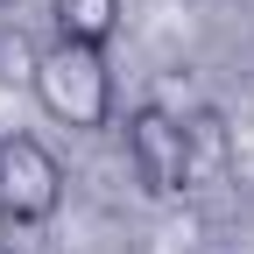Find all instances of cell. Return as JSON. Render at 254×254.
<instances>
[{
	"label": "cell",
	"mask_w": 254,
	"mask_h": 254,
	"mask_svg": "<svg viewBox=\"0 0 254 254\" xmlns=\"http://www.w3.org/2000/svg\"><path fill=\"white\" fill-rule=\"evenodd\" d=\"M28 85H36V106H43L57 127H71V134H99V127H113L120 92H113L106 50H85V43L50 36L36 57H28Z\"/></svg>",
	"instance_id": "1"
},
{
	"label": "cell",
	"mask_w": 254,
	"mask_h": 254,
	"mask_svg": "<svg viewBox=\"0 0 254 254\" xmlns=\"http://www.w3.org/2000/svg\"><path fill=\"white\" fill-rule=\"evenodd\" d=\"M127 170L148 198H190V148H184V113L141 99L127 113Z\"/></svg>",
	"instance_id": "2"
},
{
	"label": "cell",
	"mask_w": 254,
	"mask_h": 254,
	"mask_svg": "<svg viewBox=\"0 0 254 254\" xmlns=\"http://www.w3.org/2000/svg\"><path fill=\"white\" fill-rule=\"evenodd\" d=\"M57 212H64V163L36 134H0V219L50 226Z\"/></svg>",
	"instance_id": "3"
},
{
	"label": "cell",
	"mask_w": 254,
	"mask_h": 254,
	"mask_svg": "<svg viewBox=\"0 0 254 254\" xmlns=\"http://www.w3.org/2000/svg\"><path fill=\"white\" fill-rule=\"evenodd\" d=\"M184 148H190V190H212L233 177V127L219 106H190L184 113Z\"/></svg>",
	"instance_id": "4"
},
{
	"label": "cell",
	"mask_w": 254,
	"mask_h": 254,
	"mask_svg": "<svg viewBox=\"0 0 254 254\" xmlns=\"http://www.w3.org/2000/svg\"><path fill=\"white\" fill-rule=\"evenodd\" d=\"M120 21H127L120 0H50V36L85 43V50H113Z\"/></svg>",
	"instance_id": "5"
},
{
	"label": "cell",
	"mask_w": 254,
	"mask_h": 254,
	"mask_svg": "<svg viewBox=\"0 0 254 254\" xmlns=\"http://www.w3.org/2000/svg\"><path fill=\"white\" fill-rule=\"evenodd\" d=\"M0 254H7V219H0Z\"/></svg>",
	"instance_id": "6"
}]
</instances>
